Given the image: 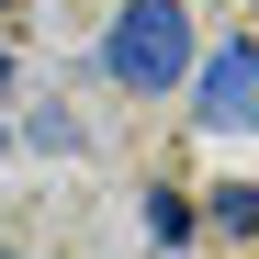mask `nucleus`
Here are the masks:
<instances>
[{
  "label": "nucleus",
  "mask_w": 259,
  "mask_h": 259,
  "mask_svg": "<svg viewBox=\"0 0 259 259\" xmlns=\"http://www.w3.org/2000/svg\"><path fill=\"white\" fill-rule=\"evenodd\" d=\"M102 68H113V91H181L192 79V12L181 0H124L113 34H102Z\"/></svg>",
  "instance_id": "1"
},
{
  "label": "nucleus",
  "mask_w": 259,
  "mask_h": 259,
  "mask_svg": "<svg viewBox=\"0 0 259 259\" xmlns=\"http://www.w3.org/2000/svg\"><path fill=\"white\" fill-rule=\"evenodd\" d=\"M0 147H12V136H0Z\"/></svg>",
  "instance_id": "6"
},
{
  "label": "nucleus",
  "mask_w": 259,
  "mask_h": 259,
  "mask_svg": "<svg viewBox=\"0 0 259 259\" xmlns=\"http://www.w3.org/2000/svg\"><path fill=\"white\" fill-rule=\"evenodd\" d=\"M192 124H214V136H248L259 124V46L237 34V46L192 57Z\"/></svg>",
  "instance_id": "2"
},
{
  "label": "nucleus",
  "mask_w": 259,
  "mask_h": 259,
  "mask_svg": "<svg viewBox=\"0 0 259 259\" xmlns=\"http://www.w3.org/2000/svg\"><path fill=\"white\" fill-rule=\"evenodd\" d=\"M0 79H12V46H0Z\"/></svg>",
  "instance_id": "5"
},
{
  "label": "nucleus",
  "mask_w": 259,
  "mask_h": 259,
  "mask_svg": "<svg viewBox=\"0 0 259 259\" xmlns=\"http://www.w3.org/2000/svg\"><path fill=\"white\" fill-rule=\"evenodd\" d=\"M214 226H226V237H259V181H226V192H214Z\"/></svg>",
  "instance_id": "3"
},
{
  "label": "nucleus",
  "mask_w": 259,
  "mask_h": 259,
  "mask_svg": "<svg viewBox=\"0 0 259 259\" xmlns=\"http://www.w3.org/2000/svg\"><path fill=\"white\" fill-rule=\"evenodd\" d=\"M147 237L181 248V237H192V203H181V192H147Z\"/></svg>",
  "instance_id": "4"
}]
</instances>
